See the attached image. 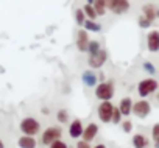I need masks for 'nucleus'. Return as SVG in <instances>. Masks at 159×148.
<instances>
[{"mask_svg":"<svg viewBox=\"0 0 159 148\" xmlns=\"http://www.w3.org/2000/svg\"><path fill=\"white\" fill-rule=\"evenodd\" d=\"M95 97L100 100H111L114 97V84L112 83H102L95 89Z\"/></svg>","mask_w":159,"mask_h":148,"instance_id":"nucleus-1","label":"nucleus"},{"mask_svg":"<svg viewBox=\"0 0 159 148\" xmlns=\"http://www.w3.org/2000/svg\"><path fill=\"white\" fill-rule=\"evenodd\" d=\"M20 129H22V132L27 134V136H34V134L39 132V122L34 120V119H31V117L24 119V120L20 122Z\"/></svg>","mask_w":159,"mask_h":148,"instance_id":"nucleus-2","label":"nucleus"},{"mask_svg":"<svg viewBox=\"0 0 159 148\" xmlns=\"http://www.w3.org/2000/svg\"><path fill=\"white\" fill-rule=\"evenodd\" d=\"M106 7L114 14H123L129 10V2L128 0H106Z\"/></svg>","mask_w":159,"mask_h":148,"instance_id":"nucleus-3","label":"nucleus"},{"mask_svg":"<svg viewBox=\"0 0 159 148\" xmlns=\"http://www.w3.org/2000/svg\"><path fill=\"white\" fill-rule=\"evenodd\" d=\"M156 89H157V83H156L153 78H148V80H143V81L139 83L137 92H139L140 97H148V95L153 94Z\"/></svg>","mask_w":159,"mask_h":148,"instance_id":"nucleus-4","label":"nucleus"},{"mask_svg":"<svg viewBox=\"0 0 159 148\" xmlns=\"http://www.w3.org/2000/svg\"><path fill=\"white\" fill-rule=\"evenodd\" d=\"M112 103H109V100H105L100 106H98V117L103 123H109L111 122V115H112Z\"/></svg>","mask_w":159,"mask_h":148,"instance_id":"nucleus-5","label":"nucleus"},{"mask_svg":"<svg viewBox=\"0 0 159 148\" xmlns=\"http://www.w3.org/2000/svg\"><path fill=\"white\" fill-rule=\"evenodd\" d=\"M61 136H62V129L61 128H55V126L47 128L44 131V134H42V143L44 145H50L53 140L61 139Z\"/></svg>","mask_w":159,"mask_h":148,"instance_id":"nucleus-6","label":"nucleus"},{"mask_svg":"<svg viewBox=\"0 0 159 148\" xmlns=\"http://www.w3.org/2000/svg\"><path fill=\"white\" fill-rule=\"evenodd\" d=\"M131 111L137 115V117H140V119H143V117H147L148 114H150V111H151V106H150V103L148 101H145V100H140V101H136L133 106H131Z\"/></svg>","mask_w":159,"mask_h":148,"instance_id":"nucleus-7","label":"nucleus"},{"mask_svg":"<svg viewBox=\"0 0 159 148\" xmlns=\"http://www.w3.org/2000/svg\"><path fill=\"white\" fill-rule=\"evenodd\" d=\"M106 58H108L106 52L105 50H98L97 53H94V55L89 56V65H92L94 69H98V67H102L105 64Z\"/></svg>","mask_w":159,"mask_h":148,"instance_id":"nucleus-8","label":"nucleus"},{"mask_svg":"<svg viewBox=\"0 0 159 148\" xmlns=\"http://www.w3.org/2000/svg\"><path fill=\"white\" fill-rule=\"evenodd\" d=\"M147 45H148V50L150 52H157L159 48V34L157 31H150L148 36H147Z\"/></svg>","mask_w":159,"mask_h":148,"instance_id":"nucleus-9","label":"nucleus"},{"mask_svg":"<svg viewBox=\"0 0 159 148\" xmlns=\"http://www.w3.org/2000/svg\"><path fill=\"white\" fill-rule=\"evenodd\" d=\"M88 44H89L88 31H86V30H80V31H78V41H76L78 50H80V52H86V50H88Z\"/></svg>","mask_w":159,"mask_h":148,"instance_id":"nucleus-10","label":"nucleus"},{"mask_svg":"<svg viewBox=\"0 0 159 148\" xmlns=\"http://www.w3.org/2000/svg\"><path fill=\"white\" fill-rule=\"evenodd\" d=\"M97 132H98V126L95 123H91V125L86 126V129H83L81 136H83V139L86 142H91V140H94V137L97 136Z\"/></svg>","mask_w":159,"mask_h":148,"instance_id":"nucleus-11","label":"nucleus"},{"mask_svg":"<svg viewBox=\"0 0 159 148\" xmlns=\"http://www.w3.org/2000/svg\"><path fill=\"white\" fill-rule=\"evenodd\" d=\"M81 132H83V125H81V122H80V120H73V122L70 123V128H69L70 137L78 139L80 136H81Z\"/></svg>","mask_w":159,"mask_h":148,"instance_id":"nucleus-12","label":"nucleus"},{"mask_svg":"<svg viewBox=\"0 0 159 148\" xmlns=\"http://www.w3.org/2000/svg\"><path fill=\"white\" fill-rule=\"evenodd\" d=\"M19 146L20 148H36V140H34V137L33 136H22L20 139H19Z\"/></svg>","mask_w":159,"mask_h":148,"instance_id":"nucleus-13","label":"nucleus"},{"mask_svg":"<svg viewBox=\"0 0 159 148\" xmlns=\"http://www.w3.org/2000/svg\"><path fill=\"white\" fill-rule=\"evenodd\" d=\"M131 106H133V101L131 98H122L120 100V105H119V111L122 115H128L131 112Z\"/></svg>","mask_w":159,"mask_h":148,"instance_id":"nucleus-14","label":"nucleus"},{"mask_svg":"<svg viewBox=\"0 0 159 148\" xmlns=\"http://www.w3.org/2000/svg\"><path fill=\"white\" fill-rule=\"evenodd\" d=\"M147 145H148V140H147L145 136L136 134V136L133 137V146H134V148H145Z\"/></svg>","mask_w":159,"mask_h":148,"instance_id":"nucleus-15","label":"nucleus"},{"mask_svg":"<svg viewBox=\"0 0 159 148\" xmlns=\"http://www.w3.org/2000/svg\"><path fill=\"white\" fill-rule=\"evenodd\" d=\"M92 3H94L92 7H94L97 16H103L105 11H106V0H94Z\"/></svg>","mask_w":159,"mask_h":148,"instance_id":"nucleus-16","label":"nucleus"},{"mask_svg":"<svg viewBox=\"0 0 159 148\" xmlns=\"http://www.w3.org/2000/svg\"><path fill=\"white\" fill-rule=\"evenodd\" d=\"M143 16L148 19V20H154L156 19V16H157V13H156V8L153 7V5H145L143 7Z\"/></svg>","mask_w":159,"mask_h":148,"instance_id":"nucleus-17","label":"nucleus"},{"mask_svg":"<svg viewBox=\"0 0 159 148\" xmlns=\"http://www.w3.org/2000/svg\"><path fill=\"white\" fill-rule=\"evenodd\" d=\"M83 25L86 27V31H100V25L98 24H95L92 19H89V20H84L83 22Z\"/></svg>","mask_w":159,"mask_h":148,"instance_id":"nucleus-18","label":"nucleus"},{"mask_svg":"<svg viewBox=\"0 0 159 148\" xmlns=\"http://www.w3.org/2000/svg\"><path fill=\"white\" fill-rule=\"evenodd\" d=\"M83 80H84V83H86L88 86H94V84L97 83V77L94 75L92 72H86L84 75H83Z\"/></svg>","mask_w":159,"mask_h":148,"instance_id":"nucleus-19","label":"nucleus"},{"mask_svg":"<svg viewBox=\"0 0 159 148\" xmlns=\"http://www.w3.org/2000/svg\"><path fill=\"white\" fill-rule=\"evenodd\" d=\"M83 11H84V14H86L89 19H92V20L97 17V13H95V10H94L92 5H86V7L83 8Z\"/></svg>","mask_w":159,"mask_h":148,"instance_id":"nucleus-20","label":"nucleus"},{"mask_svg":"<svg viewBox=\"0 0 159 148\" xmlns=\"http://www.w3.org/2000/svg\"><path fill=\"white\" fill-rule=\"evenodd\" d=\"M75 17H76V24H78V25H83V22L86 20L83 10H76V11H75Z\"/></svg>","mask_w":159,"mask_h":148,"instance_id":"nucleus-21","label":"nucleus"},{"mask_svg":"<svg viewBox=\"0 0 159 148\" xmlns=\"http://www.w3.org/2000/svg\"><path fill=\"white\" fill-rule=\"evenodd\" d=\"M56 119H58V122H61V123H66V122L69 120V114H67V111H64V109L58 111V114H56Z\"/></svg>","mask_w":159,"mask_h":148,"instance_id":"nucleus-22","label":"nucleus"},{"mask_svg":"<svg viewBox=\"0 0 159 148\" xmlns=\"http://www.w3.org/2000/svg\"><path fill=\"white\" fill-rule=\"evenodd\" d=\"M120 119H122V114H120L119 108H114V109H112V115H111V122H112V123H119Z\"/></svg>","mask_w":159,"mask_h":148,"instance_id":"nucleus-23","label":"nucleus"},{"mask_svg":"<svg viewBox=\"0 0 159 148\" xmlns=\"http://www.w3.org/2000/svg\"><path fill=\"white\" fill-rule=\"evenodd\" d=\"M88 50H89V53H91V55L97 53V52L100 50V45H98V42H95V41L89 42V44H88Z\"/></svg>","mask_w":159,"mask_h":148,"instance_id":"nucleus-24","label":"nucleus"},{"mask_svg":"<svg viewBox=\"0 0 159 148\" xmlns=\"http://www.w3.org/2000/svg\"><path fill=\"white\" fill-rule=\"evenodd\" d=\"M50 148H69L62 140H59V139H56V140H53L52 143H50Z\"/></svg>","mask_w":159,"mask_h":148,"instance_id":"nucleus-25","label":"nucleus"},{"mask_svg":"<svg viewBox=\"0 0 159 148\" xmlns=\"http://www.w3.org/2000/svg\"><path fill=\"white\" fill-rule=\"evenodd\" d=\"M139 24H140V27H142V28H148V27L151 25V20H148L145 16H142V17L139 19Z\"/></svg>","mask_w":159,"mask_h":148,"instance_id":"nucleus-26","label":"nucleus"},{"mask_svg":"<svg viewBox=\"0 0 159 148\" xmlns=\"http://www.w3.org/2000/svg\"><path fill=\"white\" fill-rule=\"evenodd\" d=\"M153 140L154 142L159 140V125H154L153 126Z\"/></svg>","mask_w":159,"mask_h":148,"instance_id":"nucleus-27","label":"nucleus"},{"mask_svg":"<svg viewBox=\"0 0 159 148\" xmlns=\"http://www.w3.org/2000/svg\"><path fill=\"white\" fill-rule=\"evenodd\" d=\"M131 129H133V123H131L129 120L123 122V131H125V132H131Z\"/></svg>","mask_w":159,"mask_h":148,"instance_id":"nucleus-28","label":"nucleus"},{"mask_svg":"<svg viewBox=\"0 0 159 148\" xmlns=\"http://www.w3.org/2000/svg\"><path fill=\"white\" fill-rule=\"evenodd\" d=\"M76 148H91V146H89V142H86V140H81V142H78Z\"/></svg>","mask_w":159,"mask_h":148,"instance_id":"nucleus-29","label":"nucleus"},{"mask_svg":"<svg viewBox=\"0 0 159 148\" xmlns=\"http://www.w3.org/2000/svg\"><path fill=\"white\" fill-rule=\"evenodd\" d=\"M145 70L150 72V73H154V69H153V65L150 62H145Z\"/></svg>","mask_w":159,"mask_h":148,"instance_id":"nucleus-30","label":"nucleus"},{"mask_svg":"<svg viewBox=\"0 0 159 148\" xmlns=\"http://www.w3.org/2000/svg\"><path fill=\"white\" fill-rule=\"evenodd\" d=\"M94 148H106V146H105V145H102V143H98V145H95Z\"/></svg>","mask_w":159,"mask_h":148,"instance_id":"nucleus-31","label":"nucleus"},{"mask_svg":"<svg viewBox=\"0 0 159 148\" xmlns=\"http://www.w3.org/2000/svg\"><path fill=\"white\" fill-rule=\"evenodd\" d=\"M0 148H5V145H3V142L0 140Z\"/></svg>","mask_w":159,"mask_h":148,"instance_id":"nucleus-32","label":"nucleus"},{"mask_svg":"<svg viewBox=\"0 0 159 148\" xmlns=\"http://www.w3.org/2000/svg\"><path fill=\"white\" fill-rule=\"evenodd\" d=\"M88 2H89V3H92V2H94V0H88Z\"/></svg>","mask_w":159,"mask_h":148,"instance_id":"nucleus-33","label":"nucleus"}]
</instances>
